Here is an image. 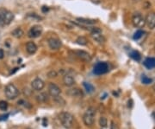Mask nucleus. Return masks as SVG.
<instances>
[{
	"instance_id": "c9c22d12",
	"label": "nucleus",
	"mask_w": 155,
	"mask_h": 129,
	"mask_svg": "<svg viewBox=\"0 0 155 129\" xmlns=\"http://www.w3.org/2000/svg\"><path fill=\"white\" fill-rule=\"evenodd\" d=\"M128 107H129V108H131V107H133V101H132V100L129 101V102H128Z\"/></svg>"
},
{
	"instance_id": "f704fd0d",
	"label": "nucleus",
	"mask_w": 155,
	"mask_h": 129,
	"mask_svg": "<svg viewBox=\"0 0 155 129\" xmlns=\"http://www.w3.org/2000/svg\"><path fill=\"white\" fill-rule=\"evenodd\" d=\"M91 2L94 3L95 4H101L102 0H91Z\"/></svg>"
},
{
	"instance_id": "f8f14e48",
	"label": "nucleus",
	"mask_w": 155,
	"mask_h": 129,
	"mask_svg": "<svg viewBox=\"0 0 155 129\" xmlns=\"http://www.w3.org/2000/svg\"><path fill=\"white\" fill-rule=\"evenodd\" d=\"M74 54L78 58H79L80 60H82L84 62L88 63L91 60V56L90 55V54L85 50H75Z\"/></svg>"
},
{
	"instance_id": "bb28decb",
	"label": "nucleus",
	"mask_w": 155,
	"mask_h": 129,
	"mask_svg": "<svg viewBox=\"0 0 155 129\" xmlns=\"http://www.w3.org/2000/svg\"><path fill=\"white\" fill-rule=\"evenodd\" d=\"M53 99H54V101H55L57 103L59 104V105L65 106V102L64 99H63L62 97H60V95H59V96H57V97H54Z\"/></svg>"
},
{
	"instance_id": "c756f323",
	"label": "nucleus",
	"mask_w": 155,
	"mask_h": 129,
	"mask_svg": "<svg viewBox=\"0 0 155 129\" xmlns=\"http://www.w3.org/2000/svg\"><path fill=\"white\" fill-rule=\"evenodd\" d=\"M48 76L49 78H55L58 76V74H57V72L56 71H54V70H51V71H49L48 73Z\"/></svg>"
},
{
	"instance_id": "9b49d317",
	"label": "nucleus",
	"mask_w": 155,
	"mask_h": 129,
	"mask_svg": "<svg viewBox=\"0 0 155 129\" xmlns=\"http://www.w3.org/2000/svg\"><path fill=\"white\" fill-rule=\"evenodd\" d=\"M31 87L34 90L36 91H41L45 87V83L44 81L40 79V78H36L35 80L32 81L31 82Z\"/></svg>"
},
{
	"instance_id": "f257e3e1",
	"label": "nucleus",
	"mask_w": 155,
	"mask_h": 129,
	"mask_svg": "<svg viewBox=\"0 0 155 129\" xmlns=\"http://www.w3.org/2000/svg\"><path fill=\"white\" fill-rule=\"evenodd\" d=\"M14 19V14L11 12L4 9L0 8V26H7L11 24Z\"/></svg>"
},
{
	"instance_id": "20e7f679",
	"label": "nucleus",
	"mask_w": 155,
	"mask_h": 129,
	"mask_svg": "<svg viewBox=\"0 0 155 129\" xmlns=\"http://www.w3.org/2000/svg\"><path fill=\"white\" fill-rule=\"evenodd\" d=\"M4 94L8 100H15L19 95V90L13 83H9L4 89Z\"/></svg>"
},
{
	"instance_id": "f3484780",
	"label": "nucleus",
	"mask_w": 155,
	"mask_h": 129,
	"mask_svg": "<svg viewBox=\"0 0 155 129\" xmlns=\"http://www.w3.org/2000/svg\"><path fill=\"white\" fill-rule=\"evenodd\" d=\"M26 51L29 55H33L37 51V46L34 42H28L26 43Z\"/></svg>"
},
{
	"instance_id": "b1692460",
	"label": "nucleus",
	"mask_w": 155,
	"mask_h": 129,
	"mask_svg": "<svg viewBox=\"0 0 155 129\" xmlns=\"http://www.w3.org/2000/svg\"><path fill=\"white\" fill-rule=\"evenodd\" d=\"M145 32L141 30H136V32L134 34V36H133V38L134 39V40H139V39L142 36H143V34H144Z\"/></svg>"
},
{
	"instance_id": "9d476101",
	"label": "nucleus",
	"mask_w": 155,
	"mask_h": 129,
	"mask_svg": "<svg viewBox=\"0 0 155 129\" xmlns=\"http://www.w3.org/2000/svg\"><path fill=\"white\" fill-rule=\"evenodd\" d=\"M48 46L51 50H59L61 47V41L56 37H50L48 40Z\"/></svg>"
},
{
	"instance_id": "a211bd4d",
	"label": "nucleus",
	"mask_w": 155,
	"mask_h": 129,
	"mask_svg": "<svg viewBox=\"0 0 155 129\" xmlns=\"http://www.w3.org/2000/svg\"><path fill=\"white\" fill-rule=\"evenodd\" d=\"M144 66L147 68V69H153L155 68V57H147L145 59Z\"/></svg>"
},
{
	"instance_id": "5701e85b",
	"label": "nucleus",
	"mask_w": 155,
	"mask_h": 129,
	"mask_svg": "<svg viewBox=\"0 0 155 129\" xmlns=\"http://www.w3.org/2000/svg\"><path fill=\"white\" fill-rule=\"evenodd\" d=\"M84 87L85 89V90L87 91L88 93H92L94 91V87L92 84H90L89 82H84Z\"/></svg>"
},
{
	"instance_id": "423d86ee",
	"label": "nucleus",
	"mask_w": 155,
	"mask_h": 129,
	"mask_svg": "<svg viewBox=\"0 0 155 129\" xmlns=\"http://www.w3.org/2000/svg\"><path fill=\"white\" fill-rule=\"evenodd\" d=\"M132 23H133V25L135 28H143L146 25V19L144 18V17L141 13L136 12L133 15Z\"/></svg>"
},
{
	"instance_id": "0eeeda50",
	"label": "nucleus",
	"mask_w": 155,
	"mask_h": 129,
	"mask_svg": "<svg viewBox=\"0 0 155 129\" xmlns=\"http://www.w3.org/2000/svg\"><path fill=\"white\" fill-rule=\"evenodd\" d=\"M43 29L40 25H35L30 28V30L28 32V37L30 38H37L42 34Z\"/></svg>"
},
{
	"instance_id": "f03ea898",
	"label": "nucleus",
	"mask_w": 155,
	"mask_h": 129,
	"mask_svg": "<svg viewBox=\"0 0 155 129\" xmlns=\"http://www.w3.org/2000/svg\"><path fill=\"white\" fill-rule=\"evenodd\" d=\"M96 109L93 107H90L86 109L85 113L83 115V121L86 127H92L95 122Z\"/></svg>"
},
{
	"instance_id": "473e14b6",
	"label": "nucleus",
	"mask_w": 155,
	"mask_h": 129,
	"mask_svg": "<svg viewBox=\"0 0 155 129\" xmlns=\"http://www.w3.org/2000/svg\"><path fill=\"white\" fill-rule=\"evenodd\" d=\"M49 11V8L48 6H42L41 7V12L43 13H47Z\"/></svg>"
},
{
	"instance_id": "393cba45",
	"label": "nucleus",
	"mask_w": 155,
	"mask_h": 129,
	"mask_svg": "<svg viewBox=\"0 0 155 129\" xmlns=\"http://www.w3.org/2000/svg\"><path fill=\"white\" fill-rule=\"evenodd\" d=\"M141 81L143 84H146V85H147V84H150V83H152V81H153V80L151 79V78H149L148 76H145V75H143L141 76Z\"/></svg>"
},
{
	"instance_id": "2eb2a0df",
	"label": "nucleus",
	"mask_w": 155,
	"mask_h": 129,
	"mask_svg": "<svg viewBox=\"0 0 155 129\" xmlns=\"http://www.w3.org/2000/svg\"><path fill=\"white\" fill-rule=\"evenodd\" d=\"M67 95L71 96V97H82L83 96V92L81 89H78V88H73V89H70L66 91Z\"/></svg>"
},
{
	"instance_id": "1a4fd4ad",
	"label": "nucleus",
	"mask_w": 155,
	"mask_h": 129,
	"mask_svg": "<svg viewBox=\"0 0 155 129\" xmlns=\"http://www.w3.org/2000/svg\"><path fill=\"white\" fill-rule=\"evenodd\" d=\"M90 37L95 42L102 44L105 43V37L102 35V30H97V31H92L90 32Z\"/></svg>"
},
{
	"instance_id": "dca6fc26",
	"label": "nucleus",
	"mask_w": 155,
	"mask_h": 129,
	"mask_svg": "<svg viewBox=\"0 0 155 129\" xmlns=\"http://www.w3.org/2000/svg\"><path fill=\"white\" fill-rule=\"evenodd\" d=\"M63 83H64L65 87L71 88V87H73L74 85L75 80L71 75H65L64 77H63Z\"/></svg>"
},
{
	"instance_id": "6ab92c4d",
	"label": "nucleus",
	"mask_w": 155,
	"mask_h": 129,
	"mask_svg": "<svg viewBox=\"0 0 155 129\" xmlns=\"http://www.w3.org/2000/svg\"><path fill=\"white\" fill-rule=\"evenodd\" d=\"M36 101L40 103H45L48 101V94L46 93H41L40 94L36 95Z\"/></svg>"
},
{
	"instance_id": "ddd939ff",
	"label": "nucleus",
	"mask_w": 155,
	"mask_h": 129,
	"mask_svg": "<svg viewBox=\"0 0 155 129\" xmlns=\"http://www.w3.org/2000/svg\"><path fill=\"white\" fill-rule=\"evenodd\" d=\"M76 20H77L78 23H79V24H76V25L82 27V28H85V29H86V25H95L97 23L96 20L87 19V18H80V17H78Z\"/></svg>"
},
{
	"instance_id": "c85d7f7f",
	"label": "nucleus",
	"mask_w": 155,
	"mask_h": 129,
	"mask_svg": "<svg viewBox=\"0 0 155 129\" xmlns=\"http://www.w3.org/2000/svg\"><path fill=\"white\" fill-rule=\"evenodd\" d=\"M17 104H18V105H22V106H23V107H28V108L32 107L29 102H26V101H24V100H20V101L17 102Z\"/></svg>"
},
{
	"instance_id": "cd10ccee",
	"label": "nucleus",
	"mask_w": 155,
	"mask_h": 129,
	"mask_svg": "<svg viewBox=\"0 0 155 129\" xmlns=\"http://www.w3.org/2000/svg\"><path fill=\"white\" fill-rule=\"evenodd\" d=\"M8 108V103L5 101H0V109L3 111L7 110Z\"/></svg>"
},
{
	"instance_id": "72a5a7b5",
	"label": "nucleus",
	"mask_w": 155,
	"mask_h": 129,
	"mask_svg": "<svg viewBox=\"0 0 155 129\" xmlns=\"http://www.w3.org/2000/svg\"><path fill=\"white\" fill-rule=\"evenodd\" d=\"M4 57V50L0 49V59H3Z\"/></svg>"
},
{
	"instance_id": "4c0bfd02",
	"label": "nucleus",
	"mask_w": 155,
	"mask_h": 129,
	"mask_svg": "<svg viewBox=\"0 0 155 129\" xmlns=\"http://www.w3.org/2000/svg\"><path fill=\"white\" fill-rule=\"evenodd\" d=\"M153 89H154V92H155V84L154 85V86H153Z\"/></svg>"
},
{
	"instance_id": "aec40b11",
	"label": "nucleus",
	"mask_w": 155,
	"mask_h": 129,
	"mask_svg": "<svg viewBox=\"0 0 155 129\" xmlns=\"http://www.w3.org/2000/svg\"><path fill=\"white\" fill-rule=\"evenodd\" d=\"M11 34H12L13 37H16V38H21V37H23L24 32H23V30L21 28H16V29H15V30H13Z\"/></svg>"
},
{
	"instance_id": "7c9ffc66",
	"label": "nucleus",
	"mask_w": 155,
	"mask_h": 129,
	"mask_svg": "<svg viewBox=\"0 0 155 129\" xmlns=\"http://www.w3.org/2000/svg\"><path fill=\"white\" fill-rule=\"evenodd\" d=\"M10 116V114H6V115H0V121H4V120H6Z\"/></svg>"
},
{
	"instance_id": "7ed1b4c3",
	"label": "nucleus",
	"mask_w": 155,
	"mask_h": 129,
	"mask_svg": "<svg viewBox=\"0 0 155 129\" xmlns=\"http://www.w3.org/2000/svg\"><path fill=\"white\" fill-rule=\"evenodd\" d=\"M59 119L62 124V126L65 128L70 129L73 128V121H74V118L73 115L68 112H62L60 115H59Z\"/></svg>"
},
{
	"instance_id": "6e6552de",
	"label": "nucleus",
	"mask_w": 155,
	"mask_h": 129,
	"mask_svg": "<svg viewBox=\"0 0 155 129\" xmlns=\"http://www.w3.org/2000/svg\"><path fill=\"white\" fill-rule=\"evenodd\" d=\"M48 94L51 95L53 98H54V97L59 96L61 94V90L56 84L50 82L48 84Z\"/></svg>"
},
{
	"instance_id": "412c9836",
	"label": "nucleus",
	"mask_w": 155,
	"mask_h": 129,
	"mask_svg": "<svg viewBox=\"0 0 155 129\" xmlns=\"http://www.w3.org/2000/svg\"><path fill=\"white\" fill-rule=\"evenodd\" d=\"M129 56H130L133 60H134V61H136V62H140L141 59V54L138 51H136V50H133V51L130 52V53H129Z\"/></svg>"
},
{
	"instance_id": "4468645a",
	"label": "nucleus",
	"mask_w": 155,
	"mask_h": 129,
	"mask_svg": "<svg viewBox=\"0 0 155 129\" xmlns=\"http://www.w3.org/2000/svg\"><path fill=\"white\" fill-rule=\"evenodd\" d=\"M146 25L150 29L155 28V12L148 13L146 17Z\"/></svg>"
},
{
	"instance_id": "a878e982",
	"label": "nucleus",
	"mask_w": 155,
	"mask_h": 129,
	"mask_svg": "<svg viewBox=\"0 0 155 129\" xmlns=\"http://www.w3.org/2000/svg\"><path fill=\"white\" fill-rule=\"evenodd\" d=\"M107 124H108L107 119L103 116L100 117V119H99V125H100V127L104 128H106V127H107Z\"/></svg>"
},
{
	"instance_id": "4be33fe9",
	"label": "nucleus",
	"mask_w": 155,
	"mask_h": 129,
	"mask_svg": "<svg viewBox=\"0 0 155 129\" xmlns=\"http://www.w3.org/2000/svg\"><path fill=\"white\" fill-rule=\"evenodd\" d=\"M76 43H77L78 44L81 45V46H85V45H87L88 40L86 39V37H78L76 39Z\"/></svg>"
},
{
	"instance_id": "2f4dec72",
	"label": "nucleus",
	"mask_w": 155,
	"mask_h": 129,
	"mask_svg": "<svg viewBox=\"0 0 155 129\" xmlns=\"http://www.w3.org/2000/svg\"><path fill=\"white\" fill-rule=\"evenodd\" d=\"M110 129H119L117 124L115 123L114 121H111V125H110Z\"/></svg>"
},
{
	"instance_id": "39448f33",
	"label": "nucleus",
	"mask_w": 155,
	"mask_h": 129,
	"mask_svg": "<svg viewBox=\"0 0 155 129\" xmlns=\"http://www.w3.org/2000/svg\"><path fill=\"white\" fill-rule=\"evenodd\" d=\"M109 70V66L108 63L105 62H99L94 66L93 73L97 76H101L103 74H106Z\"/></svg>"
},
{
	"instance_id": "e433bc0d",
	"label": "nucleus",
	"mask_w": 155,
	"mask_h": 129,
	"mask_svg": "<svg viewBox=\"0 0 155 129\" xmlns=\"http://www.w3.org/2000/svg\"><path fill=\"white\" fill-rule=\"evenodd\" d=\"M153 118L154 119V120H155V112H154V113H153Z\"/></svg>"
}]
</instances>
